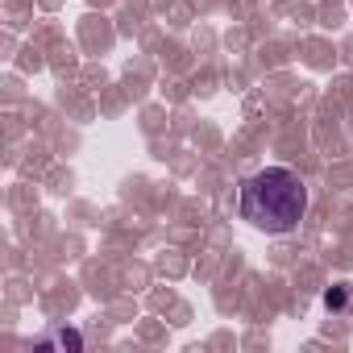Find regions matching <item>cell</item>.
<instances>
[{"label":"cell","instance_id":"1","mask_svg":"<svg viewBox=\"0 0 353 353\" xmlns=\"http://www.w3.org/2000/svg\"><path fill=\"white\" fill-rule=\"evenodd\" d=\"M307 212V188L291 166H266L241 183V221H250L258 233L283 237L295 233Z\"/></svg>","mask_w":353,"mask_h":353},{"label":"cell","instance_id":"2","mask_svg":"<svg viewBox=\"0 0 353 353\" xmlns=\"http://www.w3.org/2000/svg\"><path fill=\"white\" fill-rule=\"evenodd\" d=\"M324 303H328V312H341V307H353V287L349 283H336L328 295H324Z\"/></svg>","mask_w":353,"mask_h":353},{"label":"cell","instance_id":"3","mask_svg":"<svg viewBox=\"0 0 353 353\" xmlns=\"http://www.w3.org/2000/svg\"><path fill=\"white\" fill-rule=\"evenodd\" d=\"M38 345H67V349H79L83 341H79V332H50V336H42Z\"/></svg>","mask_w":353,"mask_h":353}]
</instances>
